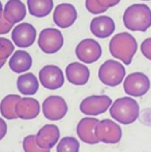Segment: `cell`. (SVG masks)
I'll use <instances>...</instances> for the list:
<instances>
[{
    "mask_svg": "<svg viewBox=\"0 0 151 152\" xmlns=\"http://www.w3.org/2000/svg\"><path fill=\"white\" fill-rule=\"evenodd\" d=\"M5 62H6V60H0V69L3 67V65L5 64Z\"/></svg>",
    "mask_w": 151,
    "mask_h": 152,
    "instance_id": "cell-33",
    "label": "cell"
},
{
    "mask_svg": "<svg viewBox=\"0 0 151 152\" xmlns=\"http://www.w3.org/2000/svg\"><path fill=\"white\" fill-rule=\"evenodd\" d=\"M2 16H3V6H2V3L0 1V19L2 18Z\"/></svg>",
    "mask_w": 151,
    "mask_h": 152,
    "instance_id": "cell-32",
    "label": "cell"
},
{
    "mask_svg": "<svg viewBox=\"0 0 151 152\" xmlns=\"http://www.w3.org/2000/svg\"><path fill=\"white\" fill-rule=\"evenodd\" d=\"M85 6H86V10L90 14L93 15H101L108 10L106 8L101 7L98 4V2H97V0H86L85 1Z\"/></svg>",
    "mask_w": 151,
    "mask_h": 152,
    "instance_id": "cell-27",
    "label": "cell"
},
{
    "mask_svg": "<svg viewBox=\"0 0 151 152\" xmlns=\"http://www.w3.org/2000/svg\"><path fill=\"white\" fill-rule=\"evenodd\" d=\"M78 12L71 3H61L55 7L53 12V21L59 28H69L75 24Z\"/></svg>",
    "mask_w": 151,
    "mask_h": 152,
    "instance_id": "cell-13",
    "label": "cell"
},
{
    "mask_svg": "<svg viewBox=\"0 0 151 152\" xmlns=\"http://www.w3.org/2000/svg\"><path fill=\"white\" fill-rule=\"evenodd\" d=\"M16 115L23 120H31L38 116L40 112V104L35 98L21 97L15 107Z\"/></svg>",
    "mask_w": 151,
    "mask_h": 152,
    "instance_id": "cell-16",
    "label": "cell"
},
{
    "mask_svg": "<svg viewBox=\"0 0 151 152\" xmlns=\"http://www.w3.org/2000/svg\"><path fill=\"white\" fill-rule=\"evenodd\" d=\"M123 24L128 30L145 32L151 27V10L147 4L136 3L123 14Z\"/></svg>",
    "mask_w": 151,
    "mask_h": 152,
    "instance_id": "cell-2",
    "label": "cell"
},
{
    "mask_svg": "<svg viewBox=\"0 0 151 152\" xmlns=\"http://www.w3.org/2000/svg\"><path fill=\"white\" fill-rule=\"evenodd\" d=\"M112 104L108 95H91L84 98L80 104V111L87 116H97L105 113Z\"/></svg>",
    "mask_w": 151,
    "mask_h": 152,
    "instance_id": "cell-9",
    "label": "cell"
},
{
    "mask_svg": "<svg viewBox=\"0 0 151 152\" xmlns=\"http://www.w3.org/2000/svg\"><path fill=\"white\" fill-rule=\"evenodd\" d=\"M20 99L21 96L18 95V94H8L1 100V102H0V113H1L3 118L8 119V120L18 118L16 115V111H15V107Z\"/></svg>",
    "mask_w": 151,
    "mask_h": 152,
    "instance_id": "cell-23",
    "label": "cell"
},
{
    "mask_svg": "<svg viewBox=\"0 0 151 152\" xmlns=\"http://www.w3.org/2000/svg\"><path fill=\"white\" fill-rule=\"evenodd\" d=\"M80 143L74 137H64L57 144V152H79Z\"/></svg>",
    "mask_w": 151,
    "mask_h": 152,
    "instance_id": "cell-24",
    "label": "cell"
},
{
    "mask_svg": "<svg viewBox=\"0 0 151 152\" xmlns=\"http://www.w3.org/2000/svg\"><path fill=\"white\" fill-rule=\"evenodd\" d=\"M12 27H14V25L8 23L7 21L3 18V16H2V18L0 19V35L8 33V32L12 30Z\"/></svg>",
    "mask_w": 151,
    "mask_h": 152,
    "instance_id": "cell-29",
    "label": "cell"
},
{
    "mask_svg": "<svg viewBox=\"0 0 151 152\" xmlns=\"http://www.w3.org/2000/svg\"><path fill=\"white\" fill-rule=\"evenodd\" d=\"M9 68L16 74H22L29 70L32 66V57L28 52L23 50H18L14 52L9 61Z\"/></svg>",
    "mask_w": 151,
    "mask_h": 152,
    "instance_id": "cell-20",
    "label": "cell"
},
{
    "mask_svg": "<svg viewBox=\"0 0 151 152\" xmlns=\"http://www.w3.org/2000/svg\"><path fill=\"white\" fill-rule=\"evenodd\" d=\"M6 132H7V125L3 119L0 118V140H2L5 137Z\"/></svg>",
    "mask_w": 151,
    "mask_h": 152,
    "instance_id": "cell-31",
    "label": "cell"
},
{
    "mask_svg": "<svg viewBox=\"0 0 151 152\" xmlns=\"http://www.w3.org/2000/svg\"><path fill=\"white\" fill-rule=\"evenodd\" d=\"M12 39L19 48H28L36 39V29L29 23H20L12 31Z\"/></svg>",
    "mask_w": 151,
    "mask_h": 152,
    "instance_id": "cell-12",
    "label": "cell"
},
{
    "mask_svg": "<svg viewBox=\"0 0 151 152\" xmlns=\"http://www.w3.org/2000/svg\"><path fill=\"white\" fill-rule=\"evenodd\" d=\"M26 14V6L21 0H8L3 10V18L12 25L20 23Z\"/></svg>",
    "mask_w": 151,
    "mask_h": 152,
    "instance_id": "cell-19",
    "label": "cell"
},
{
    "mask_svg": "<svg viewBox=\"0 0 151 152\" xmlns=\"http://www.w3.org/2000/svg\"><path fill=\"white\" fill-rule=\"evenodd\" d=\"M101 47L96 40L92 38H85L81 40L76 47V56L80 61L86 64L94 63L101 58Z\"/></svg>",
    "mask_w": 151,
    "mask_h": 152,
    "instance_id": "cell-10",
    "label": "cell"
},
{
    "mask_svg": "<svg viewBox=\"0 0 151 152\" xmlns=\"http://www.w3.org/2000/svg\"><path fill=\"white\" fill-rule=\"evenodd\" d=\"M15 46L9 39L0 37V60H6L14 53Z\"/></svg>",
    "mask_w": 151,
    "mask_h": 152,
    "instance_id": "cell-26",
    "label": "cell"
},
{
    "mask_svg": "<svg viewBox=\"0 0 151 152\" xmlns=\"http://www.w3.org/2000/svg\"><path fill=\"white\" fill-rule=\"evenodd\" d=\"M123 89L127 95L133 97H141L149 91L150 80L143 72H133L125 77Z\"/></svg>",
    "mask_w": 151,
    "mask_h": 152,
    "instance_id": "cell-6",
    "label": "cell"
},
{
    "mask_svg": "<svg viewBox=\"0 0 151 152\" xmlns=\"http://www.w3.org/2000/svg\"><path fill=\"white\" fill-rule=\"evenodd\" d=\"M120 1L121 0H97L99 5L101 7L106 8V10H109L110 7H113V6L117 5Z\"/></svg>",
    "mask_w": 151,
    "mask_h": 152,
    "instance_id": "cell-30",
    "label": "cell"
},
{
    "mask_svg": "<svg viewBox=\"0 0 151 152\" xmlns=\"http://www.w3.org/2000/svg\"><path fill=\"white\" fill-rule=\"evenodd\" d=\"M111 117L119 122L120 124H131L133 123L140 115V106L136 99L133 97L124 96V97L117 98L112 102L109 108Z\"/></svg>",
    "mask_w": 151,
    "mask_h": 152,
    "instance_id": "cell-3",
    "label": "cell"
},
{
    "mask_svg": "<svg viewBox=\"0 0 151 152\" xmlns=\"http://www.w3.org/2000/svg\"><path fill=\"white\" fill-rule=\"evenodd\" d=\"M65 76L71 84L76 86L86 85L90 78V70L85 64L80 62H71L65 68Z\"/></svg>",
    "mask_w": 151,
    "mask_h": 152,
    "instance_id": "cell-17",
    "label": "cell"
},
{
    "mask_svg": "<svg viewBox=\"0 0 151 152\" xmlns=\"http://www.w3.org/2000/svg\"><path fill=\"white\" fill-rule=\"evenodd\" d=\"M90 31L96 37L107 38L114 33L115 22L111 17L98 16L91 21Z\"/></svg>",
    "mask_w": 151,
    "mask_h": 152,
    "instance_id": "cell-18",
    "label": "cell"
},
{
    "mask_svg": "<svg viewBox=\"0 0 151 152\" xmlns=\"http://www.w3.org/2000/svg\"><path fill=\"white\" fill-rule=\"evenodd\" d=\"M69 107L64 98L59 95H51L42 102V113L44 118L51 121H58L67 114Z\"/></svg>",
    "mask_w": 151,
    "mask_h": 152,
    "instance_id": "cell-8",
    "label": "cell"
},
{
    "mask_svg": "<svg viewBox=\"0 0 151 152\" xmlns=\"http://www.w3.org/2000/svg\"><path fill=\"white\" fill-rule=\"evenodd\" d=\"M17 88L20 93L24 95H34L38 91L39 83H38L37 78L32 72H27V74L18 77Z\"/></svg>",
    "mask_w": 151,
    "mask_h": 152,
    "instance_id": "cell-21",
    "label": "cell"
},
{
    "mask_svg": "<svg viewBox=\"0 0 151 152\" xmlns=\"http://www.w3.org/2000/svg\"><path fill=\"white\" fill-rule=\"evenodd\" d=\"M109 50L114 58L129 65L138 50L136 38L127 32H120L111 38Z\"/></svg>",
    "mask_w": 151,
    "mask_h": 152,
    "instance_id": "cell-1",
    "label": "cell"
},
{
    "mask_svg": "<svg viewBox=\"0 0 151 152\" xmlns=\"http://www.w3.org/2000/svg\"><path fill=\"white\" fill-rule=\"evenodd\" d=\"M99 120L93 117H85L78 122L77 125V134L82 142L86 144H97L99 143L98 139L95 136V127Z\"/></svg>",
    "mask_w": 151,
    "mask_h": 152,
    "instance_id": "cell-14",
    "label": "cell"
},
{
    "mask_svg": "<svg viewBox=\"0 0 151 152\" xmlns=\"http://www.w3.org/2000/svg\"><path fill=\"white\" fill-rule=\"evenodd\" d=\"M35 139L40 148L51 150L59 142L60 130L55 124H46L38 130Z\"/></svg>",
    "mask_w": 151,
    "mask_h": 152,
    "instance_id": "cell-15",
    "label": "cell"
},
{
    "mask_svg": "<svg viewBox=\"0 0 151 152\" xmlns=\"http://www.w3.org/2000/svg\"><path fill=\"white\" fill-rule=\"evenodd\" d=\"M23 149L25 152H50L48 149H42L38 146L34 134L25 137L23 140Z\"/></svg>",
    "mask_w": 151,
    "mask_h": 152,
    "instance_id": "cell-25",
    "label": "cell"
},
{
    "mask_svg": "<svg viewBox=\"0 0 151 152\" xmlns=\"http://www.w3.org/2000/svg\"><path fill=\"white\" fill-rule=\"evenodd\" d=\"M37 44L39 49L46 54H55L59 52L64 44L61 31L57 28H44L38 35Z\"/></svg>",
    "mask_w": 151,
    "mask_h": 152,
    "instance_id": "cell-5",
    "label": "cell"
},
{
    "mask_svg": "<svg viewBox=\"0 0 151 152\" xmlns=\"http://www.w3.org/2000/svg\"><path fill=\"white\" fill-rule=\"evenodd\" d=\"M125 68L117 60H106L98 69L99 81L109 87H116L125 78Z\"/></svg>",
    "mask_w": 151,
    "mask_h": 152,
    "instance_id": "cell-4",
    "label": "cell"
},
{
    "mask_svg": "<svg viewBox=\"0 0 151 152\" xmlns=\"http://www.w3.org/2000/svg\"><path fill=\"white\" fill-rule=\"evenodd\" d=\"M28 12L31 16L44 18L51 14L54 6L53 0H27Z\"/></svg>",
    "mask_w": 151,
    "mask_h": 152,
    "instance_id": "cell-22",
    "label": "cell"
},
{
    "mask_svg": "<svg viewBox=\"0 0 151 152\" xmlns=\"http://www.w3.org/2000/svg\"><path fill=\"white\" fill-rule=\"evenodd\" d=\"M141 52L145 58L151 61V37L143 40L141 44Z\"/></svg>",
    "mask_w": 151,
    "mask_h": 152,
    "instance_id": "cell-28",
    "label": "cell"
},
{
    "mask_svg": "<svg viewBox=\"0 0 151 152\" xmlns=\"http://www.w3.org/2000/svg\"><path fill=\"white\" fill-rule=\"evenodd\" d=\"M95 136L99 142L105 144H117L122 138V129L111 119H103L95 127Z\"/></svg>",
    "mask_w": 151,
    "mask_h": 152,
    "instance_id": "cell-7",
    "label": "cell"
},
{
    "mask_svg": "<svg viewBox=\"0 0 151 152\" xmlns=\"http://www.w3.org/2000/svg\"><path fill=\"white\" fill-rule=\"evenodd\" d=\"M39 82L46 89L56 90L64 85V76L60 67L56 65H46L39 70Z\"/></svg>",
    "mask_w": 151,
    "mask_h": 152,
    "instance_id": "cell-11",
    "label": "cell"
}]
</instances>
